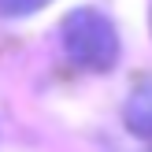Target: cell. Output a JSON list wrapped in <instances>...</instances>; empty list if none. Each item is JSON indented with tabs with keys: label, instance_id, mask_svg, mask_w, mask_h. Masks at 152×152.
Wrapping results in <instances>:
<instances>
[{
	"label": "cell",
	"instance_id": "3957f363",
	"mask_svg": "<svg viewBox=\"0 0 152 152\" xmlns=\"http://www.w3.org/2000/svg\"><path fill=\"white\" fill-rule=\"evenodd\" d=\"M48 0H0V15L4 19H19V15H34L37 7H45Z\"/></svg>",
	"mask_w": 152,
	"mask_h": 152
},
{
	"label": "cell",
	"instance_id": "7a4b0ae2",
	"mask_svg": "<svg viewBox=\"0 0 152 152\" xmlns=\"http://www.w3.org/2000/svg\"><path fill=\"white\" fill-rule=\"evenodd\" d=\"M123 123L130 134L152 141V78H145L141 86H134V93L123 104Z\"/></svg>",
	"mask_w": 152,
	"mask_h": 152
},
{
	"label": "cell",
	"instance_id": "6da1fadb",
	"mask_svg": "<svg viewBox=\"0 0 152 152\" xmlns=\"http://www.w3.org/2000/svg\"><path fill=\"white\" fill-rule=\"evenodd\" d=\"M59 41H63V52L74 67L93 71V74L111 71L119 63V52H123L115 22L96 7H74L59 26Z\"/></svg>",
	"mask_w": 152,
	"mask_h": 152
}]
</instances>
